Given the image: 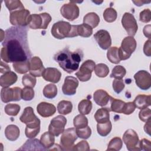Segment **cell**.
Segmentation results:
<instances>
[{
	"label": "cell",
	"instance_id": "56",
	"mask_svg": "<svg viewBox=\"0 0 151 151\" xmlns=\"http://www.w3.org/2000/svg\"><path fill=\"white\" fill-rule=\"evenodd\" d=\"M143 32L145 37L150 39V25L145 26L143 29Z\"/></svg>",
	"mask_w": 151,
	"mask_h": 151
},
{
	"label": "cell",
	"instance_id": "26",
	"mask_svg": "<svg viewBox=\"0 0 151 151\" xmlns=\"http://www.w3.org/2000/svg\"><path fill=\"white\" fill-rule=\"evenodd\" d=\"M19 150H46L41 145L40 141L37 139H29L26 141V142L22 146Z\"/></svg>",
	"mask_w": 151,
	"mask_h": 151
},
{
	"label": "cell",
	"instance_id": "27",
	"mask_svg": "<svg viewBox=\"0 0 151 151\" xmlns=\"http://www.w3.org/2000/svg\"><path fill=\"white\" fill-rule=\"evenodd\" d=\"M37 117L33 109L31 107H27L24 109L22 115L19 117V120L21 122L27 124L34 121Z\"/></svg>",
	"mask_w": 151,
	"mask_h": 151
},
{
	"label": "cell",
	"instance_id": "22",
	"mask_svg": "<svg viewBox=\"0 0 151 151\" xmlns=\"http://www.w3.org/2000/svg\"><path fill=\"white\" fill-rule=\"evenodd\" d=\"M17 75L13 71H9L4 73L0 77V86L2 87H8L17 81Z\"/></svg>",
	"mask_w": 151,
	"mask_h": 151
},
{
	"label": "cell",
	"instance_id": "47",
	"mask_svg": "<svg viewBox=\"0 0 151 151\" xmlns=\"http://www.w3.org/2000/svg\"><path fill=\"white\" fill-rule=\"evenodd\" d=\"M77 136L81 139H88L91 134V130L89 126H87L81 129H76Z\"/></svg>",
	"mask_w": 151,
	"mask_h": 151
},
{
	"label": "cell",
	"instance_id": "36",
	"mask_svg": "<svg viewBox=\"0 0 151 151\" xmlns=\"http://www.w3.org/2000/svg\"><path fill=\"white\" fill-rule=\"evenodd\" d=\"M29 61L14 63L12 64L14 70L19 74H25L29 71Z\"/></svg>",
	"mask_w": 151,
	"mask_h": 151
},
{
	"label": "cell",
	"instance_id": "57",
	"mask_svg": "<svg viewBox=\"0 0 151 151\" xmlns=\"http://www.w3.org/2000/svg\"><path fill=\"white\" fill-rule=\"evenodd\" d=\"M150 120H149L146 122V124L144 126V130L146 133H147L149 135H150V132H151V128H150Z\"/></svg>",
	"mask_w": 151,
	"mask_h": 151
},
{
	"label": "cell",
	"instance_id": "3",
	"mask_svg": "<svg viewBox=\"0 0 151 151\" xmlns=\"http://www.w3.org/2000/svg\"><path fill=\"white\" fill-rule=\"evenodd\" d=\"M52 35L59 40L78 36L77 25H71L68 22L60 21L54 23L51 28Z\"/></svg>",
	"mask_w": 151,
	"mask_h": 151
},
{
	"label": "cell",
	"instance_id": "31",
	"mask_svg": "<svg viewBox=\"0 0 151 151\" xmlns=\"http://www.w3.org/2000/svg\"><path fill=\"white\" fill-rule=\"evenodd\" d=\"M110 111L115 113H122L123 110L126 103L121 100L113 98L112 97H110Z\"/></svg>",
	"mask_w": 151,
	"mask_h": 151
},
{
	"label": "cell",
	"instance_id": "51",
	"mask_svg": "<svg viewBox=\"0 0 151 151\" xmlns=\"http://www.w3.org/2000/svg\"><path fill=\"white\" fill-rule=\"evenodd\" d=\"M90 150V146L86 140H81L74 146L73 150H83L87 151Z\"/></svg>",
	"mask_w": 151,
	"mask_h": 151
},
{
	"label": "cell",
	"instance_id": "32",
	"mask_svg": "<svg viewBox=\"0 0 151 151\" xmlns=\"http://www.w3.org/2000/svg\"><path fill=\"white\" fill-rule=\"evenodd\" d=\"M92 109V102L88 99H83L80 101L78 105V110L80 114H88Z\"/></svg>",
	"mask_w": 151,
	"mask_h": 151
},
{
	"label": "cell",
	"instance_id": "45",
	"mask_svg": "<svg viewBox=\"0 0 151 151\" xmlns=\"http://www.w3.org/2000/svg\"><path fill=\"white\" fill-rule=\"evenodd\" d=\"M22 83L25 87L34 88L36 84L37 80L35 77L31 74H27L23 76L22 78Z\"/></svg>",
	"mask_w": 151,
	"mask_h": 151
},
{
	"label": "cell",
	"instance_id": "21",
	"mask_svg": "<svg viewBox=\"0 0 151 151\" xmlns=\"http://www.w3.org/2000/svg\"><path fill=\"white\" fill-rule=\"evenodd\" d=\"M111 96L104 90H97L93 94V99L95 103L100 106H105L107 104Z\"/></svg>",
	"mask_w": 151,
	"mask_h": 151
},
{
	"label": "cell",
	"instance_id": "40",
	"mask_svg": "<svg viewBox=\"0 0 151 151\" xmlns=\"http://www.w3.org/2000/svg\"><path fill=\"white\" fill-rule=\"evenodd\" d=\"M117 17V14L116 11L111 7L106 8L103 12V18L107 22H113L115 21Z\"/></svg>",
	"mask_w": 151,
	"mask_h": 151
},
{
	"label": "cell",
	"instance_id": "11",
	"mask_svg": "<svg viewBox=\"0 0 151 151\" xmlns=\"http://www.w3.org/2000/svg\"><path fill=\"white\" fill-rule=\"evenodd\" d=\"M122 24L127 33L131 37L136 35L138 29V25L134 15L129 12H125L122 18Z\"/></svg>",
	"mask_w": 151,
	"mask_h": 151
},
{
	"label": "cell",
	"instance_id": "54",
	"mask_svg": "<svg viewBox=\"0 0 151 151\" xmlns=\"http://www.w3.org/2000/svg\"><path fill=\"white\" fill-rule=\"evenodd\" d=\"M150 39H149L145 42L143 46V52L144 54L147 57H150L151 55V45H150Z\"/></svg>",
	"mask_w": 151,
	"mask_h": 151
},
{
	"label": "cell",
	"instance_id": "49",
	"mask_svg": "<svg viewBox=\"0 0 151 151\" xmlns=\"http://www.w3.org/2000/svg\"><path fill=\"white\" fill-rule=\"evenodd\" d=\"M124 83L122 79H114L112 83V87L115 93L119 94L124 88Z\"/></svg>",
	"mask_w": 151,
	"mask_h": 151
},
{
	"label": "cell",
	"instance_id": "19",
	"mask_svg": "<svg viewBox=\"0 0 151 151\" xmlns=\"http://www.w3.org/2000/svg\"><path fill=\"white\" fill-rule=\"evenodd\" d=\"M38 113L43 117H48L54 114L56 111L55 106L47 102H41L37 106Z\"/></svg>",
	"mask_w": 151,
	"mask_h": 151
},
{
	"label": "cell",
	"instance_id": "30",
	"mask_svg": "<svg viewBox=\"0 0 151 151\" xmlns=\"http://www.w3.org/2000/svg\"><path fill=\"white\" fill-rule=\"evenodd\" d=\"M73 109L72 103L67 100H61L57 105V111L62 115H66L70 113Z\"/></svg>",
	"mask_w": 151,
	"mask_h": 151
},
{
	"label": "cell",
	"instance_id": "13",
	"mask_svg": "<svg viewBox=\"0 0 151 151\" xmlns=\"http://www.w3.org/2000/svg\"><path fill=\"white\" fill-rule=\"evenodd\" d=\"M67 124L66 118L62 114L54 117L50 122L48 126V132L54 136H58L64 130Z\"/></svg>",
	"mask_w": 151,
	"mask_h": 151
},
{
	"label": "cell",
	"instance_id": "29",
	"mask_svg": "<svg viewBox=\"0 0 151 151\" xmlns=\"http://www.w3.org/2000/svg\"><path fill=\"white\" fill-rule=\"evenodd\" d=\"M54 136L49 132L44 133L40 138V142L46 150H49L54 145Z\"/></svg>",
	"mask_w": 151,
	"mask_h": 151
},
{
	"label": "cell",
	"instance_id": "20",
	"mask_svg": "<svg viewBox=\"0 0 151 151\" xmlns=\"http://www.w3.org/2000/svg\"><path fill=\"white\" fill-rule=\"evenodd\" d=\"M25 136L29 139H33L37 136L40 131V120L37 117L35 120L26 124Z\"/></svg>",
	"mask_w": 151,
	"mask_h": 151
},
{
	"label": "cell",
	"instance_id": "53",
	"mask_svg": "<svg viewBox=\"0 0 151 151\" xmlns=\"http://www.w3.org/2000/svg\"><path fill=\"white\" fill-rule=\"evenodd\" d=\"M139 147L140 150L145 151L151 150V143L150 141L146 139H142L139 141Z\"/></svg>",
	"mask_w": 151,
	"mask_h": 151
},
{
	"label": "cell",
	"instance_id": "50",
	"mask_svg": "<svg viewBox=\"0 0 151 151\" xmlns=\"http://www.w3.org/2000/svg\"><path fill=\"white\" fill-rule=\"evenodd\" d=\"M140 21L144 23L149 22L151 20V11L149 9H145L140 12Z\"/></svg>",
	"mask_w": 151,
	"mask_h": 151
},
{
	"label": "cell",
	"instance_id": "7",
	"mask_svg": "<svg viewBox=\"0 0 151 151\" xmlns=\"http://www.w3.org/2000/svg\"><path fill=\"white\" fill-rule=\"evenodd\" d=\"M30 12L27 9H20L10 12L9 21L12 25L16 27H25L28 25Z\"/></svg>",
	"mask_w": 151,
	"mask_h": 151
},
{
	"label": "cell",
	"instance_id": "2",
	"mask_svg": "<svg viewBox=\"0 0 151 151\" xmlns=\"http://www.w3.org/2000/svg\"><path fill=\"white\" fill-rule=\"evenodd\" d=\"M83 57V53L81 50H77L75 51H71L66 47L56 53L54 59L64 71L70 74L78 69Z\"/></svg>",
	"mask_w": 151,
	"mask_h": 151
},
{
	"label": "cell",
	"instance_id": "58",
	"mask_svg": "<svg viewBox=\"0 0 151 151\" xmlns=\"http://www.w3.org/2000/svg\"><path fill=\"white\" fill-rule=\"evenodd\" d=\"M150 1H148V2H146V1H133V2L134 4H135V5L136 6H140L142 5H143L144 4H146V3H150Z\"/></svg>",
	"mask_w": 151,
	"mask_h": 151
},
{
	"label": "cell",
	"instance_id": "55",
	"mask_svg": "<svg viewBox=\"0 0 151 151\" xmlns=\"http://www.w3.org/2000/svg\"><path fill=\"white\" fill-rule=\"evenodd\" d=\"M11 71L10 67L9 65L5 63H4L2 61H1V73L4 74L7 71Z\"/></svg>",
	"mask_w": 151,
	"mask_h": 151
},
{
	"label": "cell",
	"instance_id": "9",
	"mask_svg": "<svg viewBox=\"0 0 151 151\" xmlns=\"http://www.w3.org/2000/svg\"><path fill=\"white\" fill-rule=\"evenodd\" d=\"M123 141L130 151L140 150L139 139L137 133L133 129L126 130L123 136Z\"/></svg>",
	"mask_w": 151,
	"mask_h": 151
},
{
	"label": "cell",
	"instance_id": "8",
	"mask_svg": "<svg viewBox=\"0 0 151 151\" xmlns=\"http://www.w3.org/2000/svg\"><path fill=\"white\" fill-rule=\"evenodd\" d=\"M22 89L18 87L12 88L2 87L1 90V99L5 103L10 101H19L21 99Z\"/></svg>",
	"mask_w": 151,
	"mask_h": 151
},
{
	"label": "cell",
	"instance_id": "24",
	"mask_svg": "<svg viewBox=\"0 0 151 151\" xmlns=\"http://www.w3.org/2000/svg\"><path fill=\"white\" fill-rule=\"evenodd\" d=\"M110 109L102 107L98 109L94 114V119L97 123H103L110 120Z\"/></svg>",
	"mask_w": 151,
	"mask_h": 151
},
{
	"label": "cell",
	"instance_id": "42",
	"mask_svg": "<svg viewBox=\"0 0 151 151\" xmlns=\"http://www.w3.org/2000/svg\"><path fill=\"white\" fill-rule=\"evenodd\" d=\"M123 146V142L119 137H114L110 141L107 150H120Z\"/></svg>",
	"mask_w": 151,
	"mask_h": 151
},
{
	"label": "cell",
	"instance_id": "48",
	"mask_svg": "<svg viewBox=\"0 0 151 151\" xmlns=\"http://www.w3.org/2000/svg\"><path fill=\"white\" fill-rule=\"evenodd\" d=\"M151 116V110L150 109L146 107L143 109H140L139 113V117L140 120L144 122H146L150 120Z\"/></svg>",
	"mask_w": 151,
	"mask_h": 151
},
{
	"label": "cell",
	"instance_id": "1",
	"mask_svg": "<svg viewBox=\"0 0 151 151\" xmlns=\"http://www.w3.org/2000/svg\"><path fill=\"white\" fill-rule=\"evenodd\" d=\"M1 58L6 63L29 60L32 57L27 40L25 27H11L4 33Z\"/></svg>",
	"mask_w": 151,
	"mask_h": 151
},
{
	"label": "cell",
	"instance_id": "16",
	"mask_svg": "<svg viewBox=\"0 0 151 151\" xmlns=\"http://www.w3.org/2000/svg\"><path fill=\"white\" fill-rule=\"evenodd\" d=\"M45 68L40 58L35 56L32 57L29 61V73L34 77H41Z\"/></svg>",
	"mask_w": 151,
	"mask_h": 151
},
{
	"label": "cell",
	"instance_id": "4",
	"mask_svg": "<svg viewBox=\"0 0 151 151\" xmlns=\"http://www.w3.org/2000/svg\"><path fill=\"white\" fill-rule=\"evenodd\" d=\"M51 19V15L47 12L31 14L29 18L28 25L33 29H45L48 27Z\"/></svg>",
	"mask_w": 151,
	"mask_h": 151
},
{
	"label": "cell",
	"instance_id": "39",
	"mask_svg": "<svg viewBox=\"0 0 151 151\" xmlns=\"http://www.w3.org/2000/svg\"><path fill=\"white\" fill-rule=\"evenodd\" d=\"M73 124L76 129L84 128L88 126V119L84 114H80L74 118Z\"/></svg>",
	"mask_w": 151,
	"mask_h": 151
},
{
	"label": "cell",
	"instance_id": "17",
	"mask_svg": "<svg viewBox=\"0 0 151 151\" xmlns=\"http://www.w3.org/2000/svg\"><path fill=\"white\" fill-rule=\"evenodd\" d=\"M78 86V81L76 77L67 76L65 78L64 83L62 87L63 93L67 96L74 95Z\"/></svg>",
	"mask_w": 151,
	"mask_h": 151
},
{
	"label": "cell",
	"instance_id": "41",
	"mask_svg": "<svg viewBox=\"0 0 151 151\" xmlns=\"http://www.w3.org/2000/svg\"><path fill=\"white\" fill-rule=\"evenodd\" d=\"M126 74V70L125 68L120 65H117L113 68L110 77L114 78L115 79H122L124 77Z\"/></svg>",
	"mask_w": 151,
	"mask_h": 151
},
{
	"label": "cell",
	"instance_id": "34",
	"mask_svg": "<svg viewBox=\"0 0 151 151\" xmlns=\"http://www.w3.org/2000/svg\"><path fill=\"white\" fill-rule=\"evenodd\" d=\"M112 129V124L109 120L103 123H97V130L98 133L101 136L105 137L107 136L111 132Z\"/></svg>",
	"mask_w": 151,
	"mask_h": 151
},
{
	"label": "cell",
	"instance_id": "23",
	"mask_svg": "<svg viewBox=\"0 0 151 151\" xmlns=\"http://www.w3.org/2000/svg\"><path fill=\"white\" fill-rule=\"evenodd\" d=\"M133 103L139 109L146 108L151 105V96L150 95L139 94L135 97Z\"/></svg>",
	"mask_w": 151,
	"mask_h": 151
},
{
	"label": "cell",
	"instance_id": "44",
	"mask_svg": "<svg viewBox=\"0 0 151 151\" xmlns=\"http://www.w3.org/2000/svg\"><path fill=\"white\" fill-rule=\"evenodd\" d=\"M20 109L21 107L19 104L9 103L7 104L5 106L4 110L6 114L12 116H15L19 113Z\"/></svg>",
	"mask_w": 151,
	"mask_h": 151
},
{
	"label": "cell",
	"instance_id": "14",
	"mask_svg": "<svg viewBox=\"0 0 151 151\" xmlns=\"http://www.w3.org/2000/svg\"><path fill=\"white\" fill-rule=\"evenodd\" d=\"M137 86L143 90H147L151 86L150 74L145 70H139L134 75Z\"/></svg>",
	"mask_w": 151,
	"mask_h": 151
},
{
	"label": "cell",
	"instance_id": "43",
	"mask_svg": "<svg viewBox=\"0 0 151 151\" xmlns=\"http://www.w3.org/2000/svg\"><path fill=\"white\" fill-rule=\"evenodd\" d=\"M4 2L5 4V6L8 9L10 12L18 9L25 8L22 3L20 1H16V0L9 1L8 0V1H5Z\"/></svg>",
	"mask_w": 151,
	"mask_h": 151
},
{
	"label": "cell",
	"instance_id": "5",
	"mask_svg": "<svg viewBox=\"0 0 151 151\" xmlns=\"http://www.w3.org/2000/svg\"><path fill=\"white\" fill-rule=\"evenodd\" d=\"M136 46V41L133 37H125L122 40L121 46L119 48V56L120 60H126L129 58L135 51Z\"/></svg>",
	"mask_w": 151,
	"mask_h": 151
},
{
	"label": "cell",
	"instance_id": "10",
	"mask_svg": "<svg viewBox=\"0 0 151 151\" xmlns=\"http://www.w3.org/2000/svg\"><path fill=\"white\" fill-rule=\"evenodd\" d=\"M95 65V62L91 60L85 61L81 65L78 71L76 73V76L81 81L85 82L90 80Z\"/></svg>",
	"mask_w": 151,
	"mask_h": 151
},
{
	"label": "cell",
	"instance_id": "25",
	"mask_svg": "<svg viewBox=\"0 0 151 151\" xmlns=\"http://www.w3.org/2000/svg\"><path fill=\"white\" fill-rule=\"evenodd\" d=\"M19 134V129L16 125L9 124L5 129V136L10 141H15L18 139Z\"/></svg>",
	"mask_w": 151,
	"mask_h": 151
},
{
	"label": "cell",
	"instance_id": "12",
	"mask_svg": "<svg viewBox=\"0 0 151 151\" xmlns=\"http://www.w3.org/2000/svg\"><path fill=\"white\" fill-rule=\"evenodd\" d=\"M60 13L62 16L69 21H74L79 16L80 9L74 1H70L64 4L61 9Z\"/></svg>",
	"mask_w": 151,
	"mask_h": 151
},
{
	"label": "cell",
	"instance_id": "46",
	"mask_svg": "<svg viewBox=\"0 0 151 151\" xmlns=\"http://www.w3.org/2000/svg\"><path fill=\"white\" fill-rule=\"evenodd\" d=\"M34 91L32 88L25 87L22 89V99L25 101H30L34 97Z\"/></svg>",
	"mask_w": 151,
	"mask_h": 151
},
{
	"label": "cell",
	"instance_id": "35",
	"mask_svg": "<svg viewBox=\"0 0 151 151\" xmlns=\"http://www.w3.org/2000/svg\"><path fill=\"white\" fill-rule=\"evenodd\" d=\"M43 94L47 99L54 98L57 94V86L52 83L47 84L43 89Z\"/></svg>",
	"mask_w": 151,
	"mask_h": 151
},
{
	"label": "cell",
	"instance_id": "28",
	"mask_svg": "<svg viewBox=\"0 0 151 151\" xmlns=\"http://www.w3.org/2000/svg\"><path fill=\"white\" fill-rule=\"evenodd\" d=\"M100 22V17L95 12L87 13L83 18V24L90 26L92 28L98 26Z\"/></svg>",
	"mask_w": 151,
	"mask_h": 151
},
{
	"label": "cell",
	"instance_id": "15",
	"mask_svg": "<svg viewBox=\"0 0 151 151\" xmlns=\"http://www.w3.org/2000/svg\"><path fill=\"white\" fill-rule=\"evenodd\" d=\"M94 38L99 47L103 50L109 49L111 45V39L109 32L104 29L97 31L94 35Z\"/></svg>",
	"mask_w": 151,
	"mask_h": 151
},
{
	"label": "cell",
	"instance_id": "37",
	"mask_svg": "<svg viewBox=\"0 0 151 151\" xmlns=\"http://www.w3.org/2000/svg\"><path fill=\"white\" fill-rule=\"evenodd\" d=\"M77 34L82 37H89L93 34V28L85 24L77 25Z\"/></svg>",
	"mask_w": 151,
	"mask_h": 151
},
{
	"label": "cell",
	"instance_id": "6",
	"mask_svg": "<svg viewBox=\"0 0 151 151\" xmlns=\"http://www.w3.org/2000/svg\"><path fill=\"white\" fill-rule=\"evenodd\" d=\"M76 129L71 127L64 130L60 137V146L63 150H73L74 142L77 139Z\"/></svg>",
	"mask_w": 151,
	"mask_h": 151
},
{
	"label": "cell",
	"instance_id": "38",
	"mask_svg": "<svg viewBox=\"0 0 151 151\" xmlns=\"http://www.w3.org/2000/svg\"><path fill=\"white\" fill-rule=\"evenodd\" d=\"M94 70L96 75L101 78L106 77L109 73V68L108 66L103 63H99L96 65Z\"/></svg>",
	"mask_w": 151,
	"mask_h": 151
},
{
	"label": "cell",
	"instance_id": "52",
	"mask_svg": "<svg viewBox=\"0 0 151 151\" xmlns=\"http://www.w3.org/2000/svg\"><path fill=\"white\" fill-rule=\"evenodd\" d=\"M136 106L133 102H128L126 103L125 105L124 106L123 112L122 113L126 114V115H129L133 113V111L135 110Z\"/></svg>",
	"mask_w": 151,
	"mask_h": 151
},
{
	"label": "cell",
	"instance_id": "33",
	"mask_svg": "<svg viewBox=\"0 0 151 151\" xmlns=\"http://www.w3.org/2000/svg\"><path fill=\"white\" fill-rule=\"evenodd\" d=\"M107 57L111 63L119 64L121 61L119 56V48L117 47H110L107 52Z\"/></svg>",
	"mask_w": 151,
	"mask_h": 151
},
{
	"label": "cell",
	"instance_id": "18",
	"mask_svg": "<svg viewBox=\"0 0 151 151\" xmlns=\"http://www.w3.org/2000/svg\"><path fill=\"white\" fill-rule=\"evenodd\" d=\"M43 78L47 81L52 83L59 82L61 77V73L56 68L48 67L45 68L42 74Z\"/></svg>",
	"mask_w": 151,
	"mask_h": 151
}]
</instances>
